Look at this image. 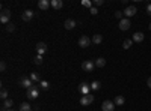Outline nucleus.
<instances>
[{
  "instance_id": "1",
  "label": "nucleus",
  "mask_w": 151,
  "mask_h": 111,
  "mask_svg": "<svg viewBox=\"0 0 151 111\" xmlns=\"http://www.w3.org/2000/svg\"><path fill=\"white\" fill-rule=\"evenodd\" d=\"M26 96H27V99H37L38 96H39V89L37 87V86H32L30 89H27L26 90Z\"/></svg>"
},
{
  "instance_id": "2",
  "label": "nucleus",
  "mask_w": 151,
  "mask_h": 111,
  "mask_svg": "<svg viewBox=\"0 0 151 111\" xmlns=\"http://www.w3.org/2000/svg\"><path fill=\"white\" fill-rule=\"evenodd\" d=\"M9 18H11V11L3 8L2 14H0V21H2L3 24H9Z\"/></svg>"
},
{
  "instance_id": "3",
  "label": "nucleus",
  "mask_w": 151,
  "mask_h": 111,
  "mask_svg": "<svg viewBox=\"0 0 151 111\" xmlns=\"http://www.w3.org/2000/svg\"><path fill=\"white\" fill-rule=\"evenodd\" d=\"M79 92L82 93V96L89 95V92H91V84H88V83H82V84H79Z\"/></svg>"
},
{
  "instance_id": "4",
  "label": "nucleus",
  "mask_w": 151,
  "mask_h": 111,
  "mask_svg": "<svg viewBox=\"0 0 151 111\" xmlns=\"http://www.w3.org/2000/svg\"><path fill=\"white\" fill-rule=\"evenodd\" d=\"M20 86H21V87H24L26 90H27V89H30V87L33 86V81L29 78V77H23V78L20 80Z\"/></svg>"
},
{
  "instance_id": "5",
  "label": "nucleus",
  "mask_w": 151,
  "mask_h": 111,
  "mask_svg": "<svg viewBox=\"0 0 151 111\" xmlns=\"http://www.w3.org/2000/svg\"><path fill=\"white\" fill-rule=\"evenodd\" d=\"M130 26H131L130 18H122V20L119 21V24H118V27H119V30L126 32V30H129V29H130Z\"/></svg>"
},
{
  "instance_id": "6",
  "label": "nucleus",
  "mask_w": 151,
  "mask_h": 111,
  "mask_svg": "<svg viewBox=\"0 0 151 111\" xmlns=\"http://www.w3.org/2000/svg\"><path fill=\"white\" fill-rule=\"evenodd\" d=\"M138 9H136V6H127L126 9H124V15H126V18H131L133 15H136Z\"/></svg>"
},
{
  "instance_id": "7",
  "label": "nucleus",
  "mask_w": 151,
  "mask_h": 111,
  "mask_svg": "<svg viewBox=\"0 0 151 111\" xmlns=\"http://www.w3.org/2000/svg\"><path fill=\"white\" fill-rule=\"evenodd\" d=\"M92 102H94V96L91 95V93H89V95H85V96H82V98H80V104H82L83 107L91 105Z\"/></svg>"
},
{
  "instance_id": "8",
  "label": "nucleus",
  "mask_w": 151,
  "mask_h": 111,
  "mask_svg": "<svg viewBox=\"0 0 151 111\" xmlns=\"http://www.w3.org/2000/svg\"><path fill=\"white\" fill-rule=\"evenodd\" d=\"M91 44H92V39L88 38V36H80V39H79V45L82 48H88Z\"/></svg>"
},
{
  "instance_id": "9",
  "label": "nucleus",
  "mask_w": 151,
  "mask_h": 111,
  "mask_svg": "<svg viewBox=\"0 0 151 111\" xmlns=\"http://www.w3.org/2000/svg\"><path fill=\"white\" fill-rule=\"evenodd\" d=\"M94 68H95V63L91 62V60H86V62L82 63V69H83L85 72H92Z\"/></svg>"
},
{
  "instance_id": "10",
  "label": "nucleus",
  "mask_w": 151,
  "mask_h": 111,
  "mask_svg": "<svg viewBox=\"0 0 151 111\" xmlns=\"http://www.w3.org/2000/svg\"><path fill=\"white\" fill-rule=\"evenodd\" d=\"M101 110L103 111H113L115 110V104L112 101H104L101 104Z\"/></svg>"
},
{
  "instance_id": "11",
  "label": "nucleus",
  "mask_w": 151,
  "mask_h": 111,
  "mask_svg": "<svg viewBox=\"0 0 151 111\" xmlns=\"http://www.w3.org/2000/svg\"><path fill=\"white\" fill-rule=\"evenodd\" d=\"M32 18H33V11H30V9L24 11V12L21 14V20H23V21H26V23L30 21Z\"/></svg>"
},
{
  "instance_id": "12",
  "label": "nucleus",
  "mask_w": 151,
  "mask_h": 111,
  "mask_svg": "<svg viewBox=\"0 0 151 111\" xmlns=\"http://www.w3.org/2000/svg\"><path fill=\"white\" fill-rule=\"evenodd\" d=\"M37 51H38V56L46 54V51H47V45L44 44V42H38V44H37Z\"/></svg>"
},
{
  "instance_id": "13",
  "label": "nucleus",
  "mask_w": 151,
  "mask_h": 111,
  "mask_svg": "<svg viewBox=\"0 0 151 111\" xmlns=\"http://www.w3.org/2000/svg\"><path fill=\"white\" fill-rule=\"evenodd\" d=\"M50 6H51V5H50L48 0H39V2H38V8H39L41 11H47Z\"/></svg>"
},
{
  "instance_id": "14",
  "label": "nucleus",
  "mask_w": 151,
  "mask_h": 111,
  "mask_svg": "<svg viewBox=\"0 0 151 111\" xmlns=\"http://www.w3.org/2000/svg\"><path fill=\"white\" fill-rule=\"evenodd\" d=\"M50 5H51V8H53V9L59 11L60 8L64 6V2H62V0H51V2H50Z\"/></svg>"
},
{
  "instance_id": "15",
  "label": "nucleus",
  "mask_w": 151,
  "mask_h": 111,
  "mask_svg": "<svg viewBox=\"0 0 151 111\" xmlns=\"http://www.w3.org/2000/svg\"><path fill=\"white\" fill-rule=\"evenodd\" d=\"M14 105V101L12 99H6L3 101V105H2V111H6V110H9L11 107Z\"/></svg>"
},
{
  "instance_id": "16",
  "label": "nucleus",
  "mask_w": 151,
  "mask_h": 111,
  "mask_svg": "<svg viewBox=\"0 0 151 111\" xmlns=\"http://www.w3.org/2000/svg\"><path fill=\"white\" fill-rule=\"evenodd\" d=\"M76 24H77V23H76L74 20H71V18H70V20H67V21H65V24H64V26H65V29H67V30H71V29H74V27H76Z\"/></svg>"
},
{
  "instance_id": "17",
  "label": "nucleus",
  "mask_w": 151,
  "mask_h": 111,
  "mask_svg": "<svg viewBox=\"0 0 151 111\" xmlns=\"http://www.w3.org/2000/svg\"><path fill=\"white\" fill-rule=\"evenodd\" d=\"M133 42H142L144 41V33H140V32H136L135 35H133Z\"/></svg>"
},
{
  "instance_id": "18",
  "label": "nucleus",
  "mask_w": 151,
  "mask_h": 111,
  "mask_svg": "<svg viewBox=\"0 0 151 111\" xmlns=\"http://www.w3.org/2000/svg\"><path fill=\"white\" fill-rule=\"evenodd\" d=\"M95 66H97V68H104V66H106V59H104V57H98V59L95 60Z\"/></svg>"
},
{
  "instance_id": "19",
  "label": "nucleus",
  "mask_w": 151,
  "mask_h": 111,
  "mask_svg": "<svg viewBox=\"0 0 151 111\" xmlns=\"http://www.w3.org/2000/svg\"><path fill=\"white\" fill-rule=\"evenodd\" d=\"M124 102H126V99H124V96H117V98L113 99V104H115V105H118V107L124 105Z\"/></svg>"
},
{
  "instance_id": "20",
  "label": "nucleus",
  "mask_w": 151,
  "mask_h": 111,
  "mask_svg": "<svg viewBox=\"0 0 151 111\" xmlns=\"http://www.w3.org/2000/svg\"><path fill=\"white\" fill-rule=\"evenodd\" d=\"M131 45H133V39H126V41L122 42V48L124 50H130Z\"/></svg>"
},
{
  "instance_id": "21",
  "label": "nucleus",
  "mask_w": 151,
  "mask_h": 111,
  "mask_svg": "<svg viewBox=\"0 0 151 111\" xmlns=\"http://www.w3.org/2000/svg\"><path fill=\"white\" fill-rule=\"evenodd\" d=\"M101 42H103V36H101V35H94V38H92V44L98 45V44H101Z\"/></svg>"
},
{
  "instance_id": "22",
  "label": "nucleus",
  "mask_w": 151,
  "mask_h": 111,
  "mask_svg": "<svg viewBox=\"0 0 151 111\" xmlns=\"http://www.w3.org/2000/svg\"><path fill=\"white\" fill-rule=\"evenodd\" d=\"M20 111H32V107L29 102H23L21 107H20Z\"/></svg>"
},
{
  "instance_id": "23",
  "label": "nucleus",
  "mask_w": 151,
  "mask_h": 111,
  "mask_svg": "<svg viewBox=\"0 0 151 111\" xmlns=\"http://www.w3.org/2000/svg\"><path fill=\"white\" fill-rule=\"evenodd\" d=\"M29 78H30V80H32L33 83H41V78H39V75H38L37 72H32Z\"/></svg>"
},
{
  "instance_id": "24",
  "label": "nucleus",
  "mask_w": 151,
  "mask_h": 111,
  "mask_svg": "<svg viewBox=\"0 0 151 111\" xmlns=\"http://www.w3.org/2000/svg\"><path fill=\"white\" fill-rule=\"evenodd\" d=\"M101 89V83L100 81H92L91 83V90H100Z\"/></svg>"
},
{
  "instance_id": "25",
  "label": "nucleus",
  "mask_w": 151,
  "mask_h": 111,
  "mask_svg": "<svg viewBox=\"0 0 151 111\" xmlns=\"http://www.w3.org/2000/svg\"><path fill=\"white\" fill-rule=\"evenodd\" d=\"M48 86H50V84H48V81H46V80H42V81L39 83V87H41L42 90H47Z\"/></svg>"
},
{
  "instance_id": "26",
  "label": "nucleus",
  "mask_w": 151,
  "mask_h": 111,
  "mask_svg": "<svg viewBox=\"0 0 151 111\" xmlns=\"http://www.w3.org/2000/svg\"><path fill=\"white\" fill-rule=\"evenodd\" d=\"M82 5H83L85 8H89V9L94 6V3H92V2H89V0H82Z\"/></svg>"
},
{
  "instance_id": "27",
  "label": "nucleus",
  "mask_w": 151,
  "mask_h": 111,
  "mask_svg": "<svg viewBox=\"0 0 151 111\" xmlns=\"http://www.w3.org/2000/svg\"><path fill=\"white\" fill-rule=\"evenodd\" d=\"M0 98H2L3 101H6V99H9V98H8V92H6L5 89H2V92H0Z\"/></svg>"
},
{
  "instance_id": "28",
  "label": "nucleus",
  "mask_w": 151,
  "mask_h": 111,
  "mask_svg": "<svg viewBox=\"0 0 151 111\" xmlns=\"http://www.w3.org/2000/svg\"><path fill=\"white\" fill-rule=\"evenodd\" d=\"M33 62H35V65H41L42 63V56H37L33 59Z\"/></svg>"
},
{
  "instance_id": "29",
  "label": "nucleus",
  "mask_w": 151,
  "mask_h": 111,
  "mask_svg": "<svg viewBox=\"0 0 151 111\" xmlns=\"http://www.w3.org/2000/svg\"><path fill=\"white\" fill-rule=\"evenodd\" d=\"M6 30H8V32H9V33H12V32L15 30V26L9 23V24H8V26H6Z\"/></svg>"
},
{
  "instance_id": "30",
  "label": "nucleus",
  "mask_w": 151,
  "mask_h": 111,
  "mask_svg": "<svg viewBox=\"0 0 151 111\" xmlns=\"http://www.w3.org/2000/svg\"><path fill=\"white\" fill-rule=\"evenodd\" d=\"M122 15H124V12H121V11H117V12H115V17H117L119 21L122 20Z\"/></svg>"
},
{
  "instance_id": "31",
  "label": "nucleus",
  "mask_w": 151,
  "mask_h": 111,
  "mask_svg": "<svg viewBox=\"0 0 151 111\" xmlns=\"http://www.w3.org/2000/svg\"><path fill=\"white\" fill-rule=\"evenodd\" d=\"M103 3H104L103 0H94V8H95V6H101Z\"/></svg>"
},
{
  "instance_id": "32",
  "label": "nucleus",
  "mask_w": 151,
  "mask_h": 111,
  "mask_svg": "<svg viewBox=\"0 0 151 111\" xmlns=\"http://www.w3.org/2000/svg\"><path fill=\"white\" fill-rule=\"evenodd\" d=\"M89 12H91L92 15H97V14H98V11H97V8H94V6H92L91 9H89Z\"/></svg>"
},
{
  "instance_id": "33",
  "label": "nucleus",
  "mask_w": 151,
  "mask_h": 111,
  "mask_svg": "<svg viewBox=\"0 0 151 111\" xmlns=\"http://www.w3.org/2000/svg\"><path fill=\"white\" fill-rule=\"evenodd\" d=\"M0 69H2V72H5V71H6V63H5V62L0 63Z\"/></svg>"
},
{
  "instance_id": "34",
  "label": "nucleus",
  "mask_w": 151,
  "mask_h": 111,
  "mask_svg": "<svg viewBox=\"0 0 151 111\" xmlns=\"http://www.w3.org/2000/svg\"><path fill=\"white\" fill-rule=\"evenodd\" d=\"M147 14H148V15H151V3H150V5H147Z\"/></svg>"
},
{
  "instance_id": "35",
  "label": "nucleus",
  "mask_w": 151,
  "mask_h": 111,
  "mask_svg": "<svg viewBox=\"0 0 151 111\" xmlns=\"http://www.w3.org/2000/svg\"><path fill=\"white\" fill-rule=\"evenodd\" d=\"M147 84H148V87H150V89H151V77H150V78H148V80H147Z\"/></svg>"
},
{
  "instance_id": "36",
  "label": "nucleus",
  "mask_w": 151,
  "mask_h": 111,
  "mask_svg": "<svg viewBox=\"0 0 151 111\" xmlns=\"http://www.w3.org/2000/svg\"><path fill=\"white\" fill-rule=\"evenodd\" d=\"M6 111H12V110H6Z\"/></svg>"
},
{
  "instance_id": "37",
  "label": "nucleus",
  "mask_w": 151,
  "mask_h": 111,
  "mask_svg": "<svg viewBox=\"0 0 151 111\" xmlns=\"http://www.w3.org/2000/svg\"><path fill=\"white\" fill-rule=\"evenodd\" d=\"M150 30H151V24H150Z\"/></svg>"
}]
</instances>
